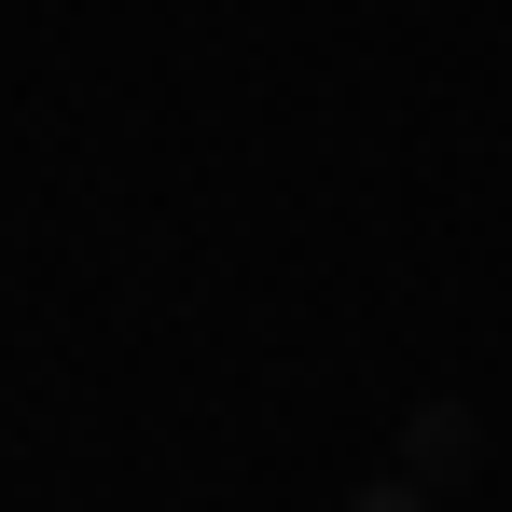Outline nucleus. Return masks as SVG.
Returning <instances> with one entry per match:
<instances>
[{
	"instance_id": "1",
	"label": "nucleus",
	"mask_w": 512,
	"mask_h": 512,
	"mask_svg": "<svg viewBox=\"0 0 512 512\" xmlns=\"http://www.w3.org/2000/svg\"><path fill=\"white\" fill-rule=\"evenodd\" d=\"M471 457H485V416H471V402H416V416H402V471H416V485H457Z\"/></svg>"
},
{
	"instance_id": "2",
	"label": "nucleus",
	"mask_w": 512,
	"mask_h": 512,
	"mask_svg": "<svg viewBox=\"0 0 512 512\" xmlns=\"http://www.w3.org/2000/svg\"><path fill=\"white\" fill-rule=\"evenodd\" d=\"M333 512H443V499H429L416 471H388V485H360V499H333Z\"/></svg>"
}]
</instances>
